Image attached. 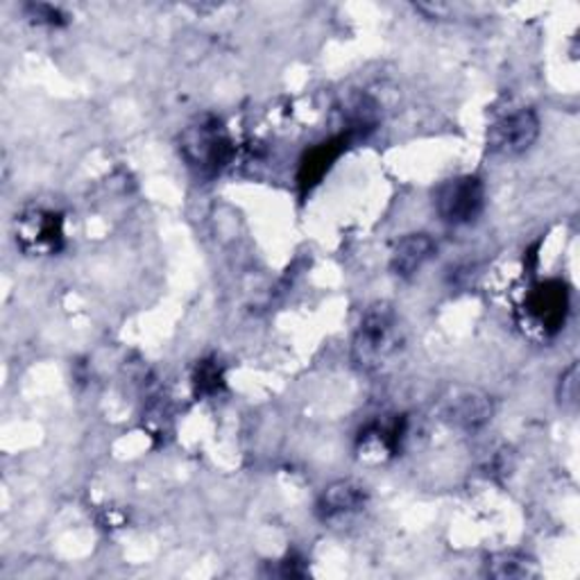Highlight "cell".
<instances>
[{
	"label": "cell",
	"instance_id": "6da1fadb",
	"mask_svg": "<svg viewBox=\"0 0 580 580\" xmlns=\"http://www.w3.org/2000/svg\"><path fill=\"white\" fill-rule=\"evenodd\" d=\"M397 311L391 302L370 304L361 320L357 338H353V363L368 372L388 363V359L397 351Z\"/></svg>",
	"mask_w": 580,
	"mask_h": 580
},
{
	"label": "cell",
	"instance_id": "7a4b0ae2",
	"mask_svg": "<svg viewBox=\"0 0 580 580\" xmlns=\"http://www.w3.org/2000/svg\"><path fill=\"white\" fill-rule=\"evenodd\" d=\"M569 313V290L562 281L537 283L522 304V327L529 336L546 340L556 336Z\"/></svg>",
	"mask_w": 580,
	"mask_h": 580
},
{
	"label": "cell",
	"instance_id": "3957f363",
	"mask_svg": "<svg viewBox=\"0 0 580 580\" xmlns=\"http://www.w3.org/2000/svg\"><path fill=\"white\" fill-rule=\"evenodd\" d=\"M486 207V186L476 175L446 179L436 190V211L449 224L474 222Z\"/></svg>",
	"mask_w": 580,
	"mask_h": 580
},
{
	"label": "cell",
	"instance_id": "277c9868",
	"mask_svg": "<svg viewBox=\"0 0 580 580\" xmlns=\"http://www.w3.org/2000/svg\"><path fill=\"white\" fill-rule=\"evenodd\" d=\"M540 137V118L533 109H520L497 120L486 137L488 150L495 156H520L533 148Z\"/></svg>",
	"mask_w": 580,
	"mask_h": 580
},
{
	"label": "cell",
	"instance_id": "5b68a950",
	"mask_svg": "<svg viewBox=\"0 0 580 580\" xmlns=\"http://www.w3.org/2000/svg\"><path fill=\"white\" fill-rule=\"evenodd\" d=\"M63 222L61 216L46 209L25 211L16 220V245L30 256H50L61 250Z\"/></svg>",
	"mask_w": 580,
	"mask_h": 580
},
{
	"label": "cell",
	"instance_id": "8992f818",
	"mask_svg": "<svg viewBox=\"0 0 580 580\" xmlns=\"http://www.w3.org/2000/svg\"><path fill=\"white\" fill-rule=\"evenodd\" d=\"M230 146V139L224 137L218 123H200L198 127H190L182 143L190 164L202 171H218L228 164L232 154Z\"/></svg>",
	"mask_w": 580,
	"mask_h": 580
},
{
	"label": "cell",
	"instance_id": "52a82bcc",
	"mask_svg": "<svg viewBox=\"0 0 580 580\" xmlns=\"http://www.w3.org/2000/svg\"><path fill=\"white\" fill-rule=\"evenodd\" d=\"M495 415V402L490 395L480 391H463L449 402L446 417L451 425H456L465 431H476L486 427Z\"/></svg>",
	"mask_w": 580,
	"mask_h": 580
},
{
	"label": "cell",
	"instance_id": "ba28073f",
	"mask_svg": "<svg viewBox=\"0 0 580 580\" xmlns=\"http://www.w3.org/2000/svg\"><path fill=\"white\" fill-rule=\"evenodd\" d=\"M436 252L438 245L429 234H408L393 250L391 270L402 279H410L433 259Z\"/></svg>",
	"mask_w": 580,
	"mask_h": 580
},
{
	"label": "cell",
	"instance_id": "9c48e42d",
	"mask_svg": "<svg viewBox=\"0 0 580 580\" xmlns=\"http://www.w3.org/2000/svg\"><path fill=\"white\" fill-rule=\"evenodd\" d=\"M368 503V490L359 480L343 478L332 483L320 497V512L325 518H340V514L359 512Z\"/></svg>",
	"mask_w": 580,
	"mask_h": 580
},
{
	"label": "cell",
	"instance_id": "30bf717a",
	"mask_svg": "<svg viewBox=\"0 0 580 580\" xmlns=\"http://www.w3.org/2000/svg\"><path fill=\"white\" fill-rule=\"evenodd\" d=\"M486 573L497 580H531L540 576V567L522 552H499L488 558Z\"/></svg>",
	"mask_w": 580,
	"mask_h": 580
},
{
	"label": "cell",
	"instance_id": "8fae6325",
	"mask_svg": "<svg viewBox=\"0 0 580 580\" xmlns=\"http://www.w3.org/2000/svg\"><path fill=\"white\" fill-rule=\"evenodd\" d=\"M399 425L395 427H372L359 440V456L368 463H383L395 454L399 444Z\"/></svg>",
	"mask_w": 580,
	"mask_h": 580
},
{
	"label": "cell",
	"instance_id": "7c38bea8",
	"mask_svg": "<svg viewBox=\"0 0 580 580\" xmlns=\"http://www.w3.org/2000/svg\"><path fill=\"white\" fill-rule=\"evenodd\" d=\"M558 402L565 410H576L578 406V363H571L567 372H562L558 383Z\"/></svg>",
	"mask_w": 580,
	"mask_h": 580
},
{
	"label": "cell",
	"instance_id": "4fadbf2b",
	"mask_svg": "<svg viewBox=\"0 0 580 580\" xmlns=\"http://www.w3.org/2000/svg\"><path fill=\"white\" fill-rule=\"evenodd\" d=\"M222 385V372L213 361H205L198 366L196 372V391L198 395H213Z\"/></svg>",
	"mask_w": 580,
	"mask_h": 580
},
{
	"label": "cell",
	"instance_id": "5bb4252c",
	"mask_svg": "<svg viewBox=\"0 0 580 580\" xmlns=\"http://www.w3.org/2000/svg\"><path fill=\"white\" fill-rule=\"evenodd\" d=\"M27 12H30V19L35 23H48V25H57L61 23V14L57 8L53 5H42V3H32L27 5Z\"/></svg>",
	"mask_w": 580,
	"mask_h": 580
},
{
	"label": "cell",
	"instance_id": "9a60e30c",
	"mask_svg": "<svg viewBox=\"0 0 580 580\" xmlns=\"http://www.w3.org/2000/svg\"><path fill=\"white\" fill-rule=\"evenodd\" d=\"M415 10L417 12H422V14H427V19H442L446 12H449V5H415Z\"/></svg>",
	"mask_w": 580,
	"mask_h": 580
}]
</instances>
